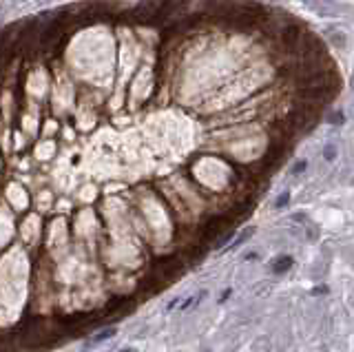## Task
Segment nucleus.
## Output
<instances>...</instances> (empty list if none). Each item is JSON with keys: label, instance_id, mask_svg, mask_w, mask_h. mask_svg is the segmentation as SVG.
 I'll list each match as a JSON object with an SVG mask.
<instances>
[{"label": "nucleus", "instance_id": "f257e3e1", "mask_svg": "<svg viewBox=\"0 0 354 352\" xmlns=\"http://www.w3.org/2000/svg\"><path fill=\"white\" fill-rule=\"evenodd\" d=\"M281 38H283V44H286V47H297L299 40H301V27H299V24H288L286 29H283Z\"/></svg>", "mask_w": 354, "mask_h": 352}, {"label": "nucleus", "instance_id": "f03ea898", "mask_svg": "<svg viewBox=\"0 0 354 352\" xmlns=\"http://www.w3.org/2000/svg\"><path fill=\"white\" fill-rule=\"evenodd\" d=\"M62 29H64V24H60L58 20H53V22L49 24L47 29L42 31V36H40V44H49V42H53V40H56L58 36L62 34Z\"/></svg>", "mask_w": 354, "mask_h": 352}, {"label": "nucleus", "instance_id": "7ed1b4c3", "mask_svg": "<svg viewBox=\"0 0 354 352\" xmlns=\"http://www.w3.org/2000/svg\"><path fill=\"white\" fill-rule=\"evenodd\" d=\"M113 334H115V328H106V330H102V332H98L93 339H89V341L84 343V348H86V350H89V348H96V346H100L102 341H106V339H109V337H113Z\"/></svg>", "mask_w": 354, "mask_h": 352}, {"label": "nucleus", "instance_id": "20e7f679", "mask_svg": "<svg viewBox=\"0 0 354 352\" xmlns=\"http://www.w3.org/2000/svg\"><path fill=\"white\" fill-rule=\"evenodd\" d=\"M290 266H292V257L281 255V257H277V259L273 261V273H275V275H283Z\"/></svg>", "mask_w": 354, "mask_h": 352}, {"label": "nucleus", "instance_id": "39448f33", "mask_svg": "<svg viewBox=\"0 0 354 352\" xmlns=\"http://www.w3.org/2000/svg\"><path fill=\"white\" fill-rule=\"evenodd\" d=\"M253 233H255V228H253V226H250V228H246V231H241V235H239V237H237V239H235V241H233V244H230V246H228V248H226V251H235V248H239V246H241V244H244V241H246V239H248V237H250V235H253Z\"/></svg>", "mask_w": 354, "mask_h": 352}, {"label": "nucleus", "instance_id": "423d86ee", "mask_svg": "<svg viewBox=\"0 0 354 352\" xmlns=\"http://www.w3.org/2000/svg\"><path fill=\"white\" fill-rule=\"evenodd\" d=\"M301 171H306V162H299V164H295L292 173H301Z\"/></svg>", "mask_w": 354, "mask_h": 352}, {"label": "nucleus", "instance_id": "0eeeda50", "mask_svg": "<svg viewBox=\"0 0 354 352\" xmlns=\"http://www.w3.org/2000/svg\"><path fill=\"white\" fill-rule=\"evenodd\" d=\"M288 197H290V195H288V193H283V195H281V197H279V199H277V206H279V208H281V206H283V204H288Z\"/></svg>", "mask_w": 354, "mask_h": 352}, {"label": "nucleus", "instance_id": "6e6552de", "mask_svg": "<svg viewBox=\"0 0 354 352\" xmlns=\"http://www.w3.org/2000/svg\"><path fill=\"white\" fill-rule=\"evenodd\" d=\"M332 155H334V149H326V157L332 159Z\"/></svg>", "mask_w": 354, "mask_h": 352}, {"label": "nucleus", "instance_id": "1a4fd4ad", "mask_svg": "<svg viewBox=\"0 0 354 352\" xmlns=\"http://www.w3.org/2000/svg\"><path fill=\"white\" fill-rule=\"evenodd\" d=\"M120 352H133V350H129V348H126V350H120Z\"/></svg>", "mask_w": 354, "mask_h": 352}]
</instances>
